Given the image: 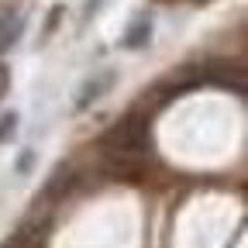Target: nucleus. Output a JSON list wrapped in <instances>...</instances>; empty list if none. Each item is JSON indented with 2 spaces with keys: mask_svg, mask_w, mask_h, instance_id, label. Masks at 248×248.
Listing matches in <instances>:
<instances>
[{
  "mask_svg": "<svg viewBox=\"0 0 248 248\" xmlns=\"http://www.w3.org/2000/svg\"><path fill=\"white\" fill-rule=\"evenodd\" d=\"M14 131H17V114L11 110V114H4V117H0V141H7Z\"/></svg>",
  "mask_w": 248,
  "mask_h": 248,
  "instance_id": "nucleus-3",
  "label": "nucleus"
},
{
  "mask_svg": "<svg viewBox=\"0 0 248 248\" xmlns=\"http://www.w3.org/2000/svg\"><path fill=\"white\" fill-rule=\"evenodd\" d=\"M7 86H11V73H7V66L0 62V100L7 97Z\"/></svg>",
  "mask_w": 248,
  "mask_h": 248,
  "instance_id": "nucleus-5",
  "label": "nucleus"
},
{
  "mask_svg": "<svg viewBox=\"0 0 248 248\" xmlns=\"http://www.w3.org/2000/svg\"><path fill=\"white\" fill-rule=\"evenodd\" d=\"M145 38H148V24H135V28H131V35L124 38V45H128V48H135V45H141Z\"/></svg>",
  "mask_w": 248,
  "mask_h": 248,
  "instance_id": "nucleus-4",
  "label": "nucleus"
},
{
  "mask_svg": "<svg viewBox=\"0 0 248 248\" xmlns=\"http://www.w3.org/2000/svg\"><path fill=\"white\" fill-rule=\"evenodd\" d=\"M97 4H100V0H90V7H97Z\"/></svg>",
  "mask_w": 248,
  "mask_h": 248,
  "instance_id": "nucleus-6",
  "label": "nucleus"
},
{
  "mask_svg": "<svg viewBox=\"0 0 248 248\" xmlns=\"http://www.w3.org/2000/svg\"><path fill=\"white\" fill-rule=\"evenodd\" d=\"M21 31V17H11V14H0V52H4Z\"/></svg>",
  "mask_w": 248,
  "mask_h": 248,
  "instance_id": "nucleus-2",
  "label": "nucleus"
},
{
  "mask_svg": "<svg viewBox=\"0 0 248 248\" xmlns=\"http://www.w3.org/2000/svg\"><path fill=\"white\" fill-rule=\"evenodd\" d=\"M152 152V114L131 110L104 135V159L114 176L135 179Z\"/></svg>",
  "mask_w": 248,
  "mask_h": 248,
  "instance_id": "nucleus-1",
  "label": "nucleus"
}]
</instances>
